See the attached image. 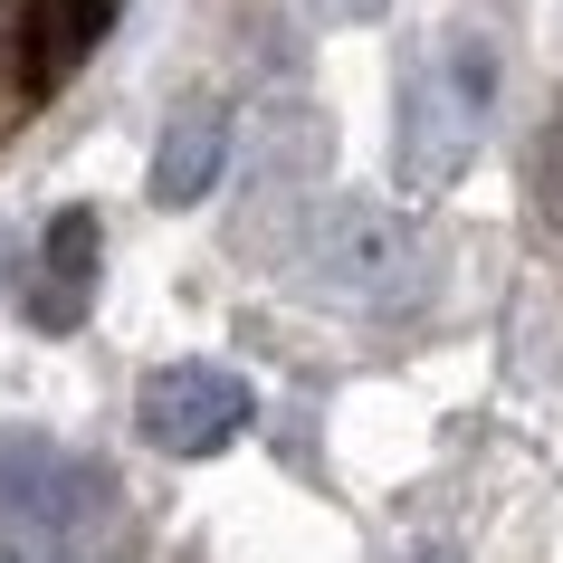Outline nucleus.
Here are the masks:
<instances>
[{
    "instance_id": "nucleus-7",
    "label": "nucleus",
    "mask_w": 563,
    "mask_h": 563,
    "mask_svg": "<svg viewBox=\"0 0 563 563\" xmlns=\"http://www.w3.org/2000/svg\"><path fill=\"white\" fill-rule=\"evenodd\" d=\"M316 20H334V30H363V20H383V0H316Z\"/></svg>"
},
{
    "instance_id": "nucleus-6",
    "label": "nucleus",
    "mask_w": 563,
    "mask_h": 563,
    "mask_svg": "<svg viewBox=\"0 0 563 563\" xmlns=\"http://www.w3.org/2000/svg\"><path fill=\"white\" fill-rule=\"evenodd\" d=\"M306 267H316V287L363 297V287H383L391 267H401V230H391L383 210H325V230H316V249H306Z\"/></svg>"
},
{
    "instance_id": "nucleus-5",
    "label": "nucleus",
    "mask_w": 563,
    "mask_h": 563,
    "mask_svg": "<svg viewBox=\"0 0 563 563\" xmlns=\"http://www.w3.org/2000/svg\"><path fill=\"white\" fill-rule=\"evenodd\" d=\"M220 163H230V115L220 106H181L153 144V201L163 210H191L201 191H220Z\"/></svg>"
},
{
    "instance_id": "nucleus-8",
    "label": "nucleus",
    "mask_w": 563,
    "mask_h": 563,
    "mask_svg": "<svg viewBox=\"0 0 563 563\" xmlns=\"http://www.w3.org/2000/svg\"><path fill=\"white\" fill-rule=\"evenodd\" d=\"M10 277H20V239L0 230V287H10Z\"/></svg>"
},
{
    "instance_id": "nucleus-9",
    "label": "nucleus",
    "mask_w": 563,
    "mask_h": 563,
    "mask_svg": "<svg viewBox=\"0 0 563 563\" xmlns=\"http://www.w3.org/2000/svg\"><path fill=\"white\" fill-rule=\"evenodd\" d=\"M411 563H459V544H420V554Z\"/></svg>"
},
{
    "instance_id": "nucleus-3",
    "label": "nucleus",
    "mask_w": 563,
    "mask_h": 563,
    "mask_svg": "<svg viewBox=\"0 0 563 563\" xmlns=\"http://www.w3.org/2000/svg\"><path fill=\"white\" fill-rule=\"evenodd\" d=\"M249 420H258V391H249L239 363L191 354V363L144 373V391H134V430H144L163 459H210V449H230Z\"/></svg>"
},
{
    "instance_id": "nucleus-2",
    "label": "nucleus",
    "mask_w": 563,
    "mask_h": 563,
    "mask_svg": "<svg viewBox=\"0 0 563 563\" xmlns=\"http://www.w3.org/2000/svg\"><path fill=\"white\" fill-rule=\"evenodd\" d=\"M115 516V477L96 468V459H77V449H58L48 430H0V526L30 534V544H77V534H96Z\"/></svg>"
},
{
    "instance_id": "nucleus-1",
    "label": "nucleus",
    "mask_w": 563,
    "mask_h": 563,
    "mask_svg": "<svg viewBox=\"0 0 563 563\" xmlns=\"http://www.w3.org/2000/svg\"><path fill=\"white\" fill-rule=\"evenodd\" d=\"M487 106H497V48L459 30L401 77V181H459L487 134Z\"/></svg>"
},
{
    "instance_id": "nucleus-4",
    "label": "nucleus",
    "mask_w": 563,
    "mask_h": 563,
    "mask_svg": "<svg viewBox=\"0 0 563 563\" xmlns=\"http://www.w3.org/2000/svg\"><path fill=\"white\" fill-rule=\"evenodd\" d=\"M96 249H106V230H96V210H58L48 220V239H38L30 258V325L38 334H77L96 306Z\"/></svg>"
}]
</instances>
